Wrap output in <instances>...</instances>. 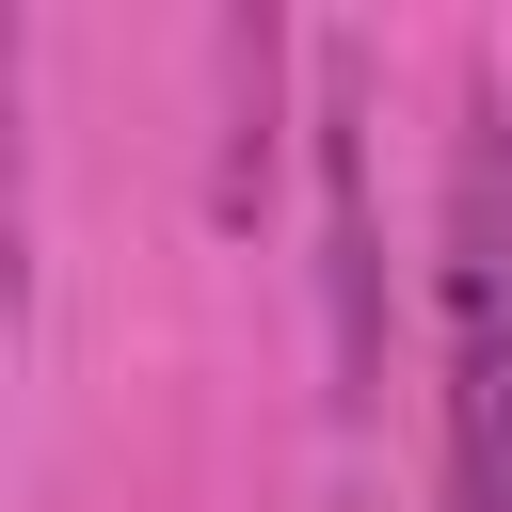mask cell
Masks as SVG:
<instances>
[{
    "mask_svg": "<svg viewBox=\"0 0 512 512\" xmlns=\"http://www.w3.org/2000/svg\"><path fill=\"white\" fill-rule=\"evenodd\" d=\"M320 304H336V368H384V256H368V128H352V64H320Z\"/></svg>",
    "mask_w": 512,
    "mask_h": 512,
    "instance_id": "cell-2",
    "label": "cell"
},
{
    "mask_svg": "<svg viewBox=\"0 0 512 512\" xmlns=\"http://www.w3.org/2000/svg\"><path fill=\"white\" fill-rule=\"evenodd\" d=\"M432 448L448 512H512V96L464 80L432 192Z\"/></svg>",
    "mask_w": 512,
    "mask_h": 512,
    "instance_id": "cell-1",
    "label": "cell"
}]
</instances>
